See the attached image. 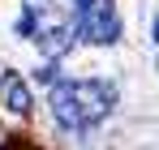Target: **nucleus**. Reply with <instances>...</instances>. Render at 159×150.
Masks as SVG:
<instances>
[{
    "label": "nucleus",
    "mask_w": 159,
    "mask_h": 150,
    "mask_svg": "<svg viewBox=\"0 0 159 150\" xmlns=\"http://www.w3.org/2000/svg\"><path fill=\"white\" fill-rule=\"evenodd\" d=\"M48 107H52V120L60 129H82L99 125L112 116L116 107V86L103 82V77H82V82H56L48 90Z\"/></svg>",
    "instance_id": "f257e3e1"
},
{
    "label": "nucleus",
    "mask_w": 159,
    "mask_h": 150,
    "mask_svg": "<svg viewBox=\"0 0 159 150\" xmlns=\"http://www.w3.org/2000/svg\"><path fill=\"white\" fill-rule=\"evenodd\" d=\"M78 13V39L95 47H112L120 39V17L112 9V0H73Z\"/></svg>",
    "instance_id": "7ed1b4c3"
},
{
    "label": "nucleus",
    "mask_w": 159,
    "mask_h": 150,
    "mask_svg": "<svg viewBox=\"0 0 159 150\" xmlns=\"http://www.w3.org/2000/svg\"><path fill=\"white\" fill-rule=\"evenodd\" d=\"M17 34L30 39L48 60H60L78 39V13L73 0H26L22 17H17Z\"/></svg>",
    "instance_id": "f03ea898"
},
{
    "label": "nucleus",
    "mask_w": 159,
    "mask_h": 150,
    "mask_svg": "<svg viewBox=\"0 0 159 150\" xmlns=\"http://www.w3.org/2000/svg\"><path fill=\"white\" fill-rule=\"evenodd\" d=\"M0 150H34V146H30V142H22V137H9Z\"/></svg>",
    "instance_id": "39448f33"
},
{
    "label": "nucleus",
    "mask_w": 159,
    "mask_h": 150,
    "mask_svg": "<svg viewBox=\"0 0 159 150\" xmlns=\"http://www.w3.org/2000/svg\"><path fill=\"white\" fill-rule=\"evenodd\" d=\"M151 34H155V43H159V13H155V26H151Z\"/></svg>",
    "instance_id": "423d86ee"
},
{
    "label": "nucleus",
    "mask_w": 159,
    "mask_h": 150,
    "mask_svg": "<svg viewBox=\"0 0 159 150\" xmlns=\"http://www.w3.org/2000/svg\"><path fill=\"white\" fill-rule=\"evenodd\" d=\"M0 99H4V107H9L13 116H26L30 107H34V103H30V86L22 82V73H4L0 77Z\"/></svg>",
    "instance_id": "20e7f679"
}]
</instances>
